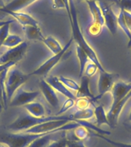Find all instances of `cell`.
Here are the masks:
<instances>
[{
    "label": "cell",
    "mask_w": 131,
    "mask_h": 147,
    "mask_svg": "<svg viewBox=\"0 0 131 147\" xmlns=\"http://www.w3.org/2000/svg\"><path fill=\"white\" fill-rule=\"evenodd\" d=\"M69 5H70V13H69V19L71 23V31H72V38L76 43L77 45L81 48L88 55L90 60L92 62H94L97 66L98 67L100 71H105V69L103 68V65L100 61L97 53L93 49L91 46L90 45L87 40L85 39L84 34H83L80 25L78 23V14H77V9H76L75 4L73 0H69Z\"/></svg>",
    "instance_id": "6da1fadb"
},
{
    "label": "cell",
    "mask_w": 131,
    "mask_h": 147,
    "mask_svg": "<svg viewBox=\"0 0 131 147\" xmlns=\"http://www.w3.org/2000/svg\"><path fill=\"white\" fill-rule=\"evenodd\" d=\"M68 117H63V116H50V117H34L31 116L28 113H22L18 116V117L12 122L11 124H9L7 126L8 131L11 133H18V132H23L28 129L34 127V126L41 124L42 123L55 120V119H65Z\"/></svg>",
    "instance_id": "7a4b0ae2"
},
{
    "label": "cell",
    "mask_w": 131,
    "mask_h": 147,
    "mask_svg": "<svg viewBox=\"0 0 131 147\" xmlns=\"http://www.w3.org/2000/svg\"><path fill=\"white\" fill-rule=\"evenodd\" d=\"M29 74H25L17 67H11L9 69L5 78V91L8 101L10 100L14 94L29 78Z\"/></svg>",
    "instance_id": "3957f363"
},
{
    "label": "cell",
    "mask_w": 131,
    "mask_h": 147,
    "mask_svg": "<svg viewBox=\"0 0 131 147\" xmlns=\"http://www.w3.org/2000/svg\"><path fill=\"white\" fill-rule=\"evenodd\" d=\"M43 135L23 132L11 133L8 131L0 133V142L6 143L9 147H28L34 140Z\"/></svg>",
    "instance_id": "277c9868"
},
{
    "label": "cell",
    "mask_w": 131,
    "mask_h": 147,
    "mask_svg": "<svg viewBox=\"0 0 131 147\" xmlns=\"http://www.w3.org/2000/svg\"><path fill=\"white\" fill-rule=\"evenodd\" d=\"M87 4L89 7L92 16V22L88 28V32L92 36H97L101 34L102 28L104 26V18L101 11L100 5L96 1H87Z\"/></svg>",
    "instance_id": "5b68a950"
},
{
    "label": "cell",
    "mask_w": 131,
    "mask_h": 147,
    "mask_svg": "<svg viewBox=\"0 0 131 147\" xmlns=\"http://www.w3.org/2000/svg\"><path fill=\"white\" fill-rule=\"evenodd\" d=\"M73 38H71L68 43L64 45V47H63V49L60 53L57 54V55H54L51 57H50L49 59H48L45 63L41 64V66L38 67V68L34 71L33 72H32L31 74H29V76H34V75H38V76H43V77H45L47 74H48L49 72H50L51 70L53 69V67L56 65V64L58 63V62L61 61V57H63L66 52L68 50L70 46H71V43L73 42Z\"/></svg>",
    "instance_id": "8992f818"
},
{
    "label": "cell",
    "mask_w": 131,
    "mask_h": 147,
    "mask_svg": "<svg viewBox=\"0 0 131 147\" xmlns=\"http://www.w3.org/2000/svg\"><path fill=\"white\" fill-rule=\"evenodd\" d=\"M120 78V75L116 73H109L107 71H100L97 83L98 95L96 96V100L105 95L107 93L110 92L113 86Z\"/></svg>",
    "instance_id": "52a82bcc"
},
{
    "label": "cell",
    "mask_w": 131,
    "mask_h": 147,
    "mask_svg": "<svg viewBox=\"0 0 131 147\" xmlns=\"http://www.w3.org/2000/svg\"><path fill=\"white\" fill-rule=\"evenodd\" d=\"M27 48V42L23 41L18 46L10 48L0 56V64H6L8 62H15L16 64L25 56Z\"/></svg>",
    "instance_id": "ba28073f"
},
{
    "label": "cell",
    "mask_w": 131,
    "mask_h": 147,
    "mask_svg": "<svg viewBox=\"0 0 131 147\" xmlns=\"http://www.w3.org/2000/svg\"><path fill=\"white\" fill-rule=\"evenodd\" d=\"M39 94H40V92L25 91L22 87H20L15 93L9 103L11 107L25 106L32 102H34V100L39 96Z\"/></svg>",
    "instance_id": "9c48e42d"
},
{
    "label": "cell",
    "mask_w": 131,
    "mask_h": 147,
    "mask_svg": "<svg viewBox=\"0 0 131 147\" xmlns=\"http://www.w3.org/2000/svg\"><path fill=\"white\" fill-rule=\"evenodd\" d=\"M99 5L104 18V25H106L111 34L114 35L117 31V17L110 5L106 4L103 1L99 2Z\"/></svg>",
    "instance_id": "30bf717a"
},
{
    "label": "cell",
    "mask_w": 131,
    "mask_h": 147,
    "mask_svg": "<svg viewBox=\"0 0 131 147\" xmlns=\"http://www.w3.org/2000/svg\"><path fill=\"white\" fill-rule=\"evenodd\" d=\"M131 98V90L130 91L127 95L124 98H123L121 100H120L118 103H117L115 105L110 107V110L107 113V117L110 123V126L111 128H114L116 125L118 123V119L122 110H124V107L126 106L128 100Z\"/></svg>",
    "instance_id": "8fae6325"
},
{
    "label": "cell",
    "mask_w": 131,
    "mask_h": 147,
    "mask_svg": "<svg viewBox=\"0 0 131 147\" xmlns=\"http://www.w3.org/2000/svg\"><path fill=\"white\" fill-rule=\"evenodd\" d=\"M131 90V83H126L122 80H117L113 86L110 90L112 94V104L111 106L115 105L120 100L124 98Z\"/></svg>",
    "instance_id": "7c38bea8"
},
{
    "label": "cell",
    "mask_w": 131,
    "mask_h": 147,
    "mask_svg": "<svg viewBox=\"0 0 131 147\" xmlns=\"http://www.w3.org/2000/svg\"><path fill=\"white\" fill-rule=\"evenodd\" d=\"M66 131H55L51 133H45L35 140H34L28 147H47L54 141L61 139L64 135H63Z\"/></svg>",
    "instance_id": "4fadbf2b"
},
{
    "label": "cell",
    "mask_w": 131,
    "mask_h": 147,
    "mask_svg": "<svg viewBox=\"0 0 131 147\" xmlns=\"http://www.w3.org/2000/svg\"><path fill=\"white\" fill-rule=\"evenodd\" d=\"M39 87L47 102L52 107H57L59 105V99L53 87L45 80H41L39 81Z\"/></svg>",
    "instance_id": "5bb4252c"
},
{
    "label": "cell",
    "mask_w": 131,
    "mask_h": 147,
    "mask_svg": "<svg viewBox=\"0 0 131 147\" xmlns=\"http://www.w3.org/2000/svg\"><path fill=\"white\" fill-rule=\"evenodd\" d=\"M0 11L11 16L14 19L18 21L23 27L27 26V25H31V26H34V27H39L38 22L32 16H31L27 13L21 12V11H9V10L5 9L4 8H1Z\"/></svg>",
    "instance_id": "9a60e30c"
},
{
    "label": "cell",
    "mask_w": 131,
    "mask_h": 147,
    "mask_svg": "<svg viewBox=\"0 0 131 147\" xmlns=\"http://www.w3.org/2000/svg\"><path fill=\"white\" fill-rule=\"evenodd\" d=\"M77 98L80 97H87L90 99L92 103H94L96 102V96H94L92 94L90 89V78L86 77L85 75H83L80 78V84L79 85V89L77 91Z\"/></svg>",
    "instance_id": "2e32d148"
},
{
    "label": "cell",
    "mask_w": 131,
    "mask_h": 147,
    "mask_svg": "<svg viewBox=\"0 0 131 147\" xmlns=\"http://www.w3.org/2000/svg\"><path fill=\"white\" fill-rule=\"evenodd\" d=\"M46 81L49 84L53 87V89L55 90V91L58 92L60 94H61L62 95H64V96H66L67 98L73 99V100H76L75 95H74V94L68 89L59 80L58 78L57 77H54V76H49Z\"/></svg>",
    "instance_id": "e0dca14e"
},
{
    "label": "cell",
    "mask_w": 131,
    "mask_h": 147,
    "mask_svg": "<svg viewBox=\"0 0 131 147\" xmlns=\"http://www.w3.org/2000/svg\"><path fill=\"white\" fill-rule=\"evenodd\" d=\"M23 30L25 32V36L28 40L43 42L45 38L41 33V29L39 28V27H34V26H31V25H27V26L23 27Z\"/></svg>",
    "instance_id": "ac0fdd59"
},
{
    "label": "cell",
    "mask_w": 131,
    "mask_h": 147,
    "mask_svg": "<svg viewBox=\"0 0 131 147\" xmlns=\"http://www.w3.org/2000/svg\"><path fill=\"white\" fill-rule=\"evenodd\" d=\"M37 0H12L3 7L5 9L13 11H20L36 2Z\"/></svg>",
    "instance_id": "d6986e66"
},
{
    "label": "cell",
    "mask_w": 131,
    "mask_h": 147,
    "mask_svg": "<svg viewBox=\"0 0 131 147\" xmlns=\"http://www.w3.org/2000/svg\"><path fill=\"white\" fill-rule=\"evenodd\" d=\"M28 114L34 117H45V110L41 103L39 102H32V103L24 106Z\"/></svg>",
    "instance_id": "ffe728a7"
},
{
    "label": "cell",
    "mask_w": 131,
    "mask_h": 147,
    "mask_svg": "<svg viewBox=\"0 0 131 147\" xmlns=\"http://www.w3.org/2000/svg\"><path fill=\"white\" fill-rule=\"evenodd\" d=\"M10 69V68H9ZM9 69H6L0 73V104L2 105V108H7V102L8 99L5 91V78Z\"/></svg>",
    "instance_id": "44dd1931"
},
{
    "label": "cell",
    "mask_w": 131,
    "mask_h": 147,
    "mask_svg": "<svg viewBox=\"0 0 131 147\" xmlns=\"http://www.w3.org/2000/svg\"><path fill=\"white\" fill-rule=\"evenodd\" d=\"M94 116L96 117V123L97 126H103V125H107L110 126V123L107 117L103 105H99L95 107L94 109Z\"/></svg>",
    "instance_id": "7402d4cb"
},
{
    "label": "cell",
    "mask_w": 131,
    "mask_h": 147,
    "mask_svg": "<svg viewBox=\"0 0 131 147\" xmlns=\"http://www.w3.org/2000/svg\"><path fill=\"white\" fill-rule=\"evenodd\" d=\"M72 120H84L86 121L94 117V110L89 107L85 110H78L72 115L69 116Z\"/></svg>",
    "instance_id": "603a6c76"
},
{
    "label": "cell",
    "mask_w": 131,
    "mask_h": 147,
    "mask_svg": "<svg viewBox=\"0 0 131 147\" xmlns=\"http://www.w3.org/2000/svg\"><path fill=\"white\" fill-rule=\"evenodd\" d=\"M76 53H77V56H78V61H79V65H80L79 78H81L83 76V74H84L85 67L90 60L88 55H87V53L78 45L76 47Z\"/></svg>",
    "instance_id": "cb8c5ba5"
},
{
    "label": "cell",
    "mask_w": 131,
    "mask_h": 147,
    "mask_svg": "<svg viewBox=\"0 0 131 147\" xmlns=\"http://www.w3.org/2000/svg\"><path fill=\"white\" fill-rule=\"evenodd\" d=\"M43 43L47 46V48L54 54V55H57L58 53H60L62 51L63 48L61 45H60L58 41L53 38L52 36H48L45 38Z\"/></svg>",
    "instance_id": "d4e9b609"
},
{
    "label": "cell",
    "mask_w": 131,
    "mask_h": 147,
    "mask_svg": "<svg viewBox=\"0 0 131 147\" xmlns=\"http://www.w3.org/2000/svg\"><path fill=\"white\" fill-rule=\"evenodd\" d=\"M23 40L19 35L17 34H9V36L7 37L5 41L3 43V46L7 47V48H14L22 43Z\"/></svg>",
    "instance_id": "484cf974"
},
{
    "label": "cell",
    "mask_w": 131,
    "mask_h": 147,
    "mask_svg": "<svg viewBox=\"0 0 131 147\" xmlns=\"http://www.w3.org/2000/svg\"><path fill=\"white\" fill-rule=\"evenodd\" d=\"M14 22L13 19H9L6 24H5L0 27V48L3 45L4 41L9 35V27L11 23Z\"/></svg>",
    "instance_id": "4316f807"
},
{
    "label": "cell",
    "mask_w": 131,
    "mask_h": 147,
    "mask_svg": "<svg viewBox=\"0 0 131 147\" xmlns=\"http://www.w3.org/2000/svg\"><path fill=\"white\" fill-rule=\"evenodd\" d=\"M74 134L76 139L78 140H80V141L87 140L89 136V132L87 130V129L84 126H80V125L74 129Z\"/></svg>",
    "instance_id": "83f0119b"
},
{
    "label": "cell",
    "mask_w": 131,
    "mask_h": 147,
    "mask_svg": "<svg viewBox=\"0 0 131 147\" xmlns=\"http://www.w3.org/2000/svg\"><path fill=\"white\" fill-rule=\"evenodd\" d=\"M58 79L68 89H71L74 91H78L79 89V84L72 79L65 78L64 76H60Z\"/></svg>",
    "instance_id": "f1b7e54d"
},
{
    "label": "cell",
    "mask_w": 131,
    "mask_h": 147,
    "mask_svg": "<svg viewBox=\"0 0 131 147\" xmlns=\"http://www.w3.org/2000/svg\"><path fill=\"white\" fill-rule=\"evenodd\" d=\"M94 136H96L97 137L101 138L102 140H105L106 142H108L109 144L112 145L114 147H131L130 143H124V142H117V141H113V140H110L109 138H107V136L103 135H101L100 133H94Z\"/></svg>",
    "instance_id": "f546056e"
},
{
    "label": "cell",
    "mask_w": 131,
    "mask_h": 147,
    "mask_svg": "<svg viewBox=\"0 0 131 147\" xmlns=\"http://www.w3.org/2000/svg\"><path fill=\"white\" fill-rule=\"evenodd\" d=\"M98 67L97 66L96 64H94V62H92L91 61H90L87 64L86 67H85L84 71V75L87 78H91L97 73V71H98Z\"/></svg>",
    "instance_id": "4dcf8cb0"
},
{
    "label": "cell",
    "mask_w": 131,
    "mask_h": 147,
    "mask_svg": "<svg viewBox=\"0 0 131 147\" xmlns=\"http://www.w3.org/2000/svg\"><path fill=\"white\" fill-rule=\"evenodd\" d=\"M91 103L90 100L87 97H80L77 99L75 102V106L78 110H85L90 107V104Z\"/></svg>",
    "instance_id": "1f68e13d"
},
{
    "label": "cell",
    "mask_w": 131,
    "mask_h": 147,
    "mask_svg": "<svg viewBox=\"0 0 131 147\" xmlns=\"http://www.w3.org/2000/svg\"><path fill=\"white\" fill-rule=\"evenodd\" d=\"M74 105H75V100L68 98L66 100L64 101V103H63V105H62V107H61L59 111L57 113L56 116H60V115L63 114L64 113H65L66 111H68V110H69L70 109H71Z\"/></svg>",
    "instance_id": "d6a6232c"
},
{
    "label": "cell",
    "mask_w": 131,
    "mask_h": 147,
    "mask_svg": "<svg viewBox=\"0 0 131 147\" xmlns=\"http://www.w3.org/2000/svg\"><path fill=\"white\" fill-rule=\"evenodd\" d=\"M120 10L123 12V16H124V22H125L126 26L127 27L131 34V12L130 11H126L124 9H120ZM127 48H131V40L127 44Z\"/></svg>",
    "instance_id": "836d02e7"
},
{
    "label": "cell",
    "mask_w": 131,
    "mask_h": 147,
    "mask_svg": "<svg viewBox=\"0 0 131 147\" xmlns=\"http://www.w3.org/2000/svg\"><path fill=\"white\" fill-rule=\"evenodd\" d=\"M66 147H86L84 141L80 140H70L67 139Z\"/></svg>",
    "instance_id": "e575fe53"
},
{
    "label": "cell",
    "mask_w": 131,
    "mask_h": 147,
    "mask_svg": "<svg viewBox=\"0 0 131 147\" xmlns=\"http://www.w3.org/2000/svg\"><path fill=\"white\" fill-rule=\"evenodd\" d=\"M118 4L120 9H124L131 12V0H118Z\"/></svg>",
    "instance_id": "d590c367"
},
{
    "label": "cell",
    "mask_w": 131,
    "mask_h": 147,
    "mask_svg": "<svg viewBox=\"0 0 131 147\" xmlns=\"http://www.w3.org/2000/svg\"><path fill=\"white\" fill-rule=\"evenodd\" d=\"M66 136H64V137L61 138V139H60V140L54 141L52 143H51V144L47 147H64L66 146Z\"/></svg>",
    "instance_id": "8d00e7d4"
},
{
    "label": "cell",
    "mask_w": 131,
    "mask_h": 147,
    "mask_svg": "<svg viewBox=\"0 0 131 147\" xmlns=\"http://www.w3.org/2000/svg\"><path fill=\"white\" fill-rule=\"evenodd\" d=\"M54 9H65V4L63 0H53Z\"/></svg>",
    "instance_id": "74e56055"
},
{
    "label": "cell",
    "mask_w": 131,
    "mask_h": 147,
    "mask_svg": "<svg viewBox=\"0 0 131 147\" xmlns=\"http://www.w3.org/2000/svg\"><path fill=\"white\" fill-rule=\"evenodd\" d=\"M16 63L15 62H8L6 64H0V73H2V71L6 70V69L11 68V67L15 66Z\"/></svg>",
    "instance_id": "f35d334b"
},
{
    "label": "cell",
    "mask_w": 131,
    "mask_h": 147,
    "mask_svg": "<svg viewBox=\"0 0 131 147\" xmlns=\"http://www.w3.org/2000/svg\"><path fill=\"white\" fill-rule=\"evenodd\" d=\"M80 1H85V2H87V1H96V2H101V1H106V0H80ZM110 1H113V2L118 3V0H110Z\"/></svg>",
    "instance_id": "ab89813d"
},
{
    "label": "cell",
    "mask_w": 131,
    "mask_h": 147,
    "mask_svg": "<svg viewBox=\"0 0 131 147\" xmlns=\"http://www.w3.org/2000/svg\"><path fill=\"white\" fill-rule=\"evenodd\" d=\"M9 21V20H2V21H0V27H1V26H2V25H5V24H6V23L8 22Z\"/></svg>",
    "instance_id": "60d3db41"
},
{
    "label": "cell",
    "mask_w": 131,
    "mask_h": 147,
    "mask_svg": "<svg viewBox=\"0 0 131 147\" xmlns=\"http://www.w3.org/2000/svg\"><path fill=\"white\" fill-rule=\"evenodd\" d=\"M0 147H9L6 143H5V142H0Z\"/></svg>",
    "instance_id": "b9f144b4"
},
{
    "label": "cell",
    "mask_w": 131,
    "mask_h": 147,
    "mask_svg": "<svg viewBox=\"0 0 131 147\" xmlns=\"http://www.w3.org/2000/svg\"><path fill=\"white\" fill-rule=\"evenodd\" d=\"M3 7H5L4 2H3L2 0H0V9H1V8H3Z\"/></svg>",
    "instance_id": "7bdbcfd3"
},
{
    "label": "cell",
    "mask_w": 131,
    "mask_h": 147,
    "mask_svg": "<svg viewBox=\"0 0 131 147\" xmlns=\"http://www.w3.org/2000/svg\"><path fill=\"white\" fill-rule=\"evenodd\" d=\"M129 120L131 122V111L130 113V115H129Z\"/></svg>",
    "instance_id": "ee69618b"
},
{
    "label": "cell",
    "mask_w": 131,
    "mask_h": 147,
    "mask_svg": "<svg viewBox=\"0 0 131 147\" xmlns=\"http://www.w3.org/2000/svg\"><path fill=\"white\" fill-rule=\"evenodd\" d=\"M64 147H66V146H64Z\"/></svg>",
    "instance_id": "f6af8a7d"
},
{
    "label": "cell",
    "mask_w": 131,
    "mask_h": 147,
    "mask_svg": "<svg viewBox=\"0 0 131 147\" xmlns=\"http://www.w3.org/2000/svg\"><path fill=\"white\" fill-rule=\"evenodd\" d=\"M130 129H131V126H130Z\"/></svg>",
    "instance_id": "bcb514c9"
},
{
    "label": "cell",
    "mask_w": 131,
    "mask_h": 147,
    "mask_svg": "<svg viewBox=\"0 0 131 147\" xmlns=\"http://www.w3.org/2000/svg\"><path fill=\"white\" fill-rule=\"evenodd\" d=\"M0 105H1V104H0ZM1 106H2V105H1Z\"/></svg>",
    "instance_id": "7dc6e473"
}]
</instances>
